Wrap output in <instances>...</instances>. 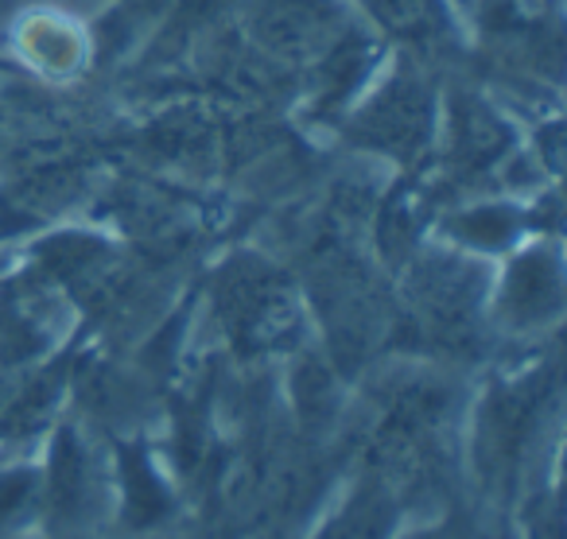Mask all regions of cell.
I'll list each match as a JSON object with an SVG mask.
<instances>
[{
	"instance_id": "5",
	"label": "cell",
	"mask_w": 567,
	"mask_h": 539,
	"mask_svg": "<svg viewBox=\"0 0 567 539\" xmlns=\"http://www.w3.org/2000/svg\"><path fill=\"white\" fill-rule=\"evenodd\" d=\"M564 307V268L556 249L517 252L502 276L497 319L509 330H536L551 322Z\"/></svg>"
},
{
	"instance_id": "2",
	"label": "cell",
	"mask_w": 567,
	"mask_h": 539,
	"mask_svg": "<svg viewBox=\"0 0 567 539\" xmlns=\"http://www.w3.org/2000/svg\"><path fill=\"white\" fill-rule=\"evenodd\" d=\"M249 35L265 63L308 71L323 63L350 32L334 0H257Z\"/></svg>"
},
{
	"instance_id": "11",
	"label": "cell",
	"mask_w": 567,
	"mask_h": 539,
	"mask_svg": "<svg viewBox=\"0 0 567 539\" xmlns=\"http://www.w3.org/2000/svg\"><path fill=\"white\" fill-rule=\"evenodd\" d=\"M401 539H471V536H466V528H463V524L447 520V524H435V528L409 531V536H401Z\"/></svg>"
},
{
	"instance_id": "9",
	"label": "cell",
	"mask_w": 567,
	"mask_h": 539,
	"mask_svg": "<svg viewBox=\"0 0 567 539\" xmlns=\"http://www.w3.org/2000/svg\"><path fill=\"white\" fill-rule=\"evenodd\" d=\"M370 12L396 35H409V40H424L440 24V12H435V0H365Z\"/></svg>"
},
{
	"instance_id": "4",
	"label": "cell",
	"mask_w": 567,
	"mask_h": 539,
	"mask_svg": "<svg viewBox=\"0 0 567 539\" xmlns=\"http://www.w3.org/2000/svg\"><path fill=\"white\" fill-rule=\"evenodd\" d=\"M412 314L424 326L427 338L440 345H463L474 338V319H478V272L463 260L432 257L416 265L409 280Z\"/></svg>"
},
{
	"instance_id": "8",
	"label": "cell",
	"mask_w": 567,
	"mask_h": 539,
	"mask_svg": "<svg viewBox=\"0 0 567 539\" xmlns=\"http://www.w3.org/2000/svg\"><path fill=\"white\" fill-rule=\"evenodd\" d=\"M517 229H520V218L509 206H478V210H466L451 221V234H455L466 249H509Z\"/></svg>"
},
{
	"instance_id": "7",
	"label": "cell",
	"mask_w": 567,
	"mask_h": 539,
	"mask_svg": "<svg viewBox=\"0 0 567 539\" xmlns=\"http://www.w3.org/2000/svg\"><path fill=\"white\" fill-rule=\"evenodd\" d=\"M451 128V152L455 159H463L466 167H486L494 159L505 156V144H509V128L497 117L489 105H482L478 97H466L455 102L447 113Z\"/></svg>"
},
{
	"instance_id": "6",
	"label": "cell",
	"mask_w": 567,
	"mask_h": 539,
	"mask_svg": "<svg viewBox=\"0 0 567 539\" xmlns=\"http://www.w3.org/2000/svg\"><path fill=\"white\" fill-rule=\"evenodd\" d=\"M396 516H401L396 493L373 474L358 481V489L327 516V524H319L311 539H393Z\"/></svg>"
},
{
	"instance_id": "12",
	"label": "cell",
	"mask_w": 567,
	"mask_h": 539,
	"mask_svg": "<svg viewBox=\"0 0 567 539\" xmlns=\"http://www.w3.org/2000/svg\"><path fill=\"white\" fill-rule=\"evenodd\" d=\"M17 210H9V206L0 203V237H9L12 229H17V218H12Z\"/></svg>"
},
{
	"instance_id": "3",
	"label": "cell",
	"mask_w": 567,
	"mask_h": 539,
	"mask_svg": "<svg viewBox=\"0 0 567 539\" xmlns=\"http://www.w3.org/2000/svg\"><path fill=\"white\" fill-rule=\"evenodd\" d=\"M435 133V97L416 74L396 71L354 117V141L393 159H412Z\"/></svg>"
},
{
	"instance_id": "1",
	"label": "cell",
	"mask_w": 567,
	"mask_h": 539,
	"mask_svg": "<svg viewBox=\"0 0 567 539\" xmlns=\"http://www.w3.org/2000/svg\"><path fill=\"white\" fill-rule=\"evenodd\" d=\"M218 307L229 338L241 350H284L300 334V303L292 283L260 260H237L221 272Z\"/></svg>"
},
{
	"instance_id": "10",
	"label": "cell",
	"mask_w": 567,
	"mask_h": 539,
	"mask_svg": "<svg viewBox=\"0 0 567 539\" xmlns=\"http://www.w3.org/2000/svg\"><path fill=\"white\" fill-rule=\"evenodd\" d=\"M564 524H559L556 493H536L533 508H528V539H559Z\"/></svg>"
}]
</instances>
